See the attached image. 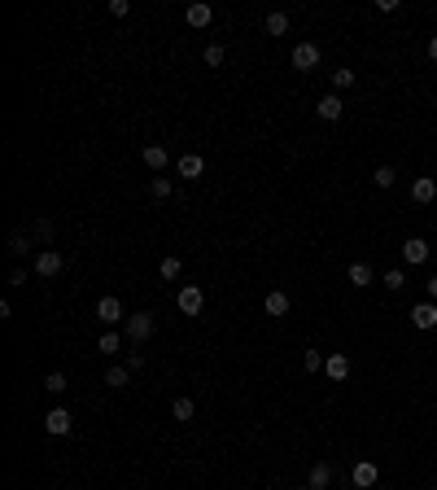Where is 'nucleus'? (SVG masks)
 Listing matches in <instances>:
<instances>
[{"mask_svg":"<svg viewBox=\"0 0 437 490\" xmlns=\"http://www.w3.org/2000/svg\"><path fill=\"white\" fill-rule=\"evenodd\" d=\"M66 377H61V372H48V377H44V389H48V394H66Z\"/></svg>","mask_w":437,"mask_h":490,"instance_id":"cd10ccee","label":"nucleus"},{"mask_svg":"<svg viewBox=\"0 0 437 490\" xmlns=\"http://www.w3.org/2000/svg\"><path fill=\"white\" fill-rule=\"evenodd\" d=\"M289 306H293V302H289V293H284V289H271L267 298H263V311H267V315H276V320H280V315H289Z\"/></svg>","mask_w":437,"mask_h":490,"instance_id":"4468645a","label":"nucleus"},{"mask_svg":"<svg viewBox=\"0 0 437 490\" xmlns=\"http://www.w3.org/2000/svg\"><path fill=\"white\" fill-rule=\"evenodd\" d=\"M381 285H385V289H390V293H398L402 285H407V272H402V267H390V272H385V276H381Z\"/></svg>","mask_w":437,"mask_h":490,"instance_id":"b1692460","label":"nucleus"},{"mask_svg":"<svg viewBox=\"0 0 437 490\" xmlns=\"http://www.w3.org/2000/svg\"><path fill=\"white\" fill-rule=\"evenodd\" d=\"M332 88H337V92H342V88H354V70H346V66L332 70Z\"/></svg>","mask_w":437,"mask_h":490,"instance_id":"7c9ffc66","label":"nucleus"},{"mask_svg":"<svg viewBox=\"0 0 437 490\" xmlns=\"http://www.w3.org/2000/svg\"><path fill=\"white\" fill-rule=\"evenodd\" d=\"M346 281H350L354 289H367L371 281H376V272H371L367 263H350V272H346Z\"/></svg>","mask_w":437,"mask_h":490,"instance_id":"f3484780","label":"nucleus"},{"mask_svg":"<svg viewBox=\"0 0 437 490\" xmlns=\"http://www.w3.org/2000/svg\"><path fill=\"white\" fill-rule=\"evenodd\" d=\"M323 377H328V381H346L350 377V359L346 355H328V359H323Z\"/></svg>","mask_w":437,"mask_h":490,"instance_id":"dca6fc26","label":"nucleus"},{"mask_svg":"<svg viewBox=\"0 0 437 490\" xmlns=\"http://www.w3.org/2000/svg\"><path fill=\"white\" fill-rule=\"evenodd\" d=\"M315 66H319V44H311V40L298 44L293 48V70H315Z\"/></svg>","mask_w":437,"mask_h":490,"instance_id":"39448f33","label":"nucleus"},{"mask_svg":"<svg viewBox=\"0 0 437 490\" xmlns=\"http://www.w3.org/2000/svg\"><path fill=\"white\" fill-rule=\"evenodd\" d=\"M429 57H433V61H437V36H433V40H429Z\"/></svg>","mask_w":437,"mask_h":490,"instance_id":"c9c22d12","label":"nucleus"},{"mask_svg":"<svg viewBox=\"0 0 437 490\" xmlns=\"http://www.w3.org/2000/svg\"><path fill=\"white\" fill-rule=\"evenodd\" d=\"M411 198H415L420 206H429V202L437 198V179H433V175H420V179H411Z\"/></svg>","mask_w":437,"mask_h":490,"instance_id":"ddd939ff","label":"nucleus"},{"mask_svg":"<svg viewBox=\"0 0 437 490\" xmlns=\"http://www.w3.org/2000/svg\"><path fill=\"white\" fill-rule=\"evenodd\" d=\"M298 490H311V486H298Z\"/></svg>","mask_w":437,"mask_h":490,"instance_id":"e433bc0d","label":"nucleus"},{"mask_svg":"<svg viewBox=\"0 0 437 490\" xmlns=\"http://www.w3.org/2000/svg\"><path fill=\"white\" fill-rule=\"evenodd\" d=\"M223 57H228V53H223V44H206V66H210V70H219Z\"/></svg>","mask_w":437,"mask_h":490,"instance_id":"c85d7f7f","label":"nucleus"},{"mask_svg":"<svg viewBox=\"0 0 437 490\" xmlns=\"http://www.w3.org/2000/svg\"><path fill=\"white\" fill-rule=\"evenodd\" d=\"M9 285H26V267H13L9 272Z\"/></svg>","mask_w":437,"mask_h":490,"instance_id":"72a5a7b5","label":"nucleus"},{"mask_svg":"<svg viewBox=\"0 0 437 490\" xmlns=\"http://www.w3.org/2000/svg\"><path fill=\"white\" fill-rule=\"evenodd\" d=\"M429 241L424 237H407L402 241V263H411V267H420V263H429Z\"/></svg>","mask_w":437,"mask_h":490,"instance_id":"f03ea898","label":"nucleus"},{"mask_svg":"<svg viewBox=\"0 0 437 490\" xmlns=\"http://www.w3.org/2000/svg\"><path fill=\"white\" fill-rule=\"evenodd\" d=\"M175 302H180V311H184V315H201V306H206V293H201V285H184V289H180V298H175Z\"/></svg>","mask_w":437,"mask_h":490,"instance_id":"20e7f679","label":"nucleus"},{"mask_svg":"<svg viewBox=\"0 0 437 490\" xmlns=\"http://www.w3.org/2000/svg\"><path fill=\"white\" fill-rule=\"evenodd\" d=\"M31 245H36V237H31V232H13V237H9V254H13V258H26Z\"/></svg>","mask_w":437,"mask_h":490,"instance_id":"aec40b11","label":"nucleus"},{"mask_svg":"<svg viewBox=\"0 0 437 490\" xmlns=\"http://www.w3.org/2000/svg\"><path fill=\"white\" fill-rule=\"evenodd\" d=\"M61 272H66V258H61L57 250H44L36 258V276H44V281H53V276H61Z\"/></svg>","mask_w":437,"mask_h":490,"instance_id":"7ed1b4c3","label":"nucleus"},{"mask_svg":"<svg viewBox=\"0 0 437 490\" xmlns=\"http://www.w3.org/2000/svg\"><path fill=\"white\" fill-rule=\"evenodd\" d=\"M424 289H429V302H437V276H429V285H424Z\"/></svg>","mask_w":437,"mask_h":490,"instance_id":"f704fd0d","label":"nucleus"},{"mask_svg":"<svg viewBox=\"0 0 437 490\" xmlns=\"http://www.w3.org/2000/svg\"><path fill=\"white\" fill-rule=\"evenodd\" d=\"M315 110H319V119H328V123H337V119H342V92H328V96H319V101H315Z\"/></svg>","mask_w":437,"mask_h":490,"instance_id":"9b49d317","label":"nucleus"},{"mask_svg":"<svg viewBox=\"0 0 437 490\" xmlns=\"http://www.w3.org/2000/svg\"><path fill=\"white\" fill-rule=\"evenodd\" d=\"M127 381H132V368H109V372H105V385H109V389H123Z\"/></svg>","mask_w":437,"mask_h":490,"instance_id":"bb28decb","label":"nucleus"},{"mask_svg":"<svg viewBox=\"0 0 437 490\" xmlns=\"http://www.w3.org/2000/svg\"><path fill=\"white\" fill-rule=\"evenodd\" d=\"M31 237H36L40 245H53V237H57V232H53V219H36V228H31Z\"/></svg>","mask_w":437,"mask_h":490,"instance_id":"5701e85b","label":"nucleus"},{"mask_svg":"<svg viewBox=\"0 0 437 490\" xmlns=\"http://www.w3.org/2000/svg\"><path fill=\"white\" fill-rule=\"evenodd\" d=\"M184 18H188V27H197V31H206L210 22H215V9H210V5H206V0H197V5H188V13H184Z\"/></svg>","mask_w":437,"mask_h":490,"instance_id":"2eb2a0df","label":"nucleus"},{"mask_svg":"<svg viewBox=\"0 0 437 490\" xmlns=\"http://www.w3.org/2000/svg\"><path fill=\"white\" fill-rule=\"evenodd\" d=\"M123 337L127 341H149L153 337V311H132L123 320Z\"/></svg>","mask_w":437,"mask_h":490,"instance_id":"f257e3e1","label":"nucleus"},{"mask_svg":"<svg viewBox=\"0 0 437 490\" xmlns=\"http://www.w3.org/2000/svg\"><path fill=\"white\" fill-rule=\"evenodd\" d=\"M302 364H306V372H323V355H319V350H306Z\"/></svg>","mask_w":437,"mask_h":490,"instance_id":"2f4dec72","label":"nucleus"},{"mask_svg":"<svg viewBox=\"0 0 437 490\" xmlns=\"http://www.w3.org/2000/svg\"><path fill=\"white\" fill-rule=\"evenodd\" d=\"M96 350H101V355H118V350H123V333H101Z\"/></svg>","mask_w":437,"mask_h":490,"instance_id":"393cba45","label":"nucleus"},{"mask_svg":"<svg viewBox=\"0 0 437 490\" xmlns=\"http://www.w3.org/2000/svg\"><path fill=\"white\" fill-rule=\"evenodd\" d=\"M109 13H114V18H127V13H132V5H127V0H109Z\"/></svg>","mask_w":437,"mask_h":490,"instance_id":"473e14b6","label":"nucleus"},{"mask_svg":"<svg viewBox=\"0 0 437 490\" xmlns=\"http://www.w3.org/2000/svg\"><path fill=\"white\" fill-rule=\"evenodd\" d=\"M175 171H180L184 179H201L206 175V158L201 154H184L180 162H175Z\"/></svg>","mask_w":437,"mask_h":490,"instance_id":"f8f14e48","label":"nucleus"},{"mask_svg":"<svg viewBox=\"0 0 437 490\" xmlns=\"http://www.w3.org/2000/svg\"><path fill=\"white\" fill-rule=\"evenodd\" d=\"M149 193H153V198H158V202H167V198H171V193H175V184H171V179H167V175H153V179H149Z\"/></svg>","mask_w":437,"mask_h":490,"instance_id":"4be33fe9","label":"nucleus"},{"mask_svg":"<svg viewBox=\"0 0 437 490\" xmlns=\"http://www.w3.org/2000/svg\"><path fill=\"white\" fill-rule=\"evenodd\" d=\"M306 486H311V490H332V464H328V460L311 464V473H306Z\"/></svg>","mask_w":437,"mask_h":490,"instance_id":"6e6552de","label":"nucleus"},{"mask_svg":"<svg viewBox=\"0 0 437 490\" xmlns=\"http://www.w3.org/2000/svg\"><path fill=\"white\" fill-rule=\"evenodd\" d=\"M371 179H376V188H394L398 171H394V167H376V175H371Z\"/></svg>","mask_w":437,"mask_h":490,"instance_id":"c756f323","label":"nucleus"},{"mask_svg":"<svg viewBox=\"0 0 437 490\" xmlns=\"http://www.w3.org/2000/svg\"><path fill=\"white\" fill-rule=\"evenodd\" d=\"M96 320H101V324H118V320H127V311H123L118 298H101V302H96Z\"/></svg>","mask_w":437,"mask_h":490,"instance_id":"9d476101","label":"nucleus"},{"mask_svg":"<svg viewBox=\"0 0 437 490\" xmlns=\"http://www.w3.org/2000/svg\"><path fill=\"white\" fill-rule=\"evenodd\" d=\"M44 429L53 433V438H66L70 433V412H66V407H53V412L44 416Z\"/></svg>","mask_w":437,"mask_h":490,"instance_id":"1a4fd4ad","label":"nucleus"},{"mask_svg":"<svg viewBox=\"0 0 437 490\" xmlns=\"http://www.w3.org/2000/svg\"><path fill=\"white\" fill-rule=\"evenodd\" d=\"M184 272V263H180V258H175V254H167V258H162V263H158V276H162V281H175V276H180Z\"/></svg>","mask_w":437,"mask_h":490,"instance_id":"412c9836","label":"nucleus"},{"mask_svg":"<svg viewBox=\"0 0 437 490\" xmlns=\"http://www.w3.org/2000/svg\"><path fill=\"white\" fill-rule=\"evenodd\" d=\"M411 324H415V329H437V302H415L411 306Z\"/></svg>","mask_w":437,"mask_h":490,"instance_id":"0eeeda50","label":"nucleus"},{"mask_svg":"<svg viewBox=\"0 0 437 490\" xmlns=\"http://www.w3.org/2000/svg\"><path fill=\"white\" fill-rule=\"evenodd\" d=\"M376 477H381V468H376V464H371V460H359V464H354V468H350V482H354V486H359V490H367V486H376Z\"/></svg>","mask_w":437,"mask_h":490,"instance_id":"423d86ee","label":"nucleus"},{"mask_svg":"<svg viewBox=\"0 0 437 490\" xmlns=\"http://www.w3.org/2000/svg\"><path fill=\"white\" fill-rule=\"evenodd\" d=\"M171 416L180 420V424H188L192 416H197V403H192V399H175V403H171Z\"/></svg>","mask_w":437,"mask_h":490,"instance_id":"6ab92c4d","label":"nucleus"},{"mask_svg":"<svg viewBox=\"0 0 437 490\" xmlns=\"http://www.w3.org/2000/svg\"><path fill=\"white\" fill-rule=\"evenodd\" d=\"M140 158H144V167H149V171H167V149H162V144H149Z\"/></svg>","mask_w":437,"mask_h":490,"instance_id":"a211bd4d","label":"nucleus"},{"mask_svg":"<svg viewBox=\"0 0 437 490\" xmlns=\"http://www.w3.org/2000/svg\"><path fill=\"white\" fill-rule=\"evenodd\" d=\"M267 36H284V31H289V13H267Z\"/></svg>","mask_w":437,"mask_h":490,"instance_id":"a878e982","label":"nucleus"}]
</instances>
